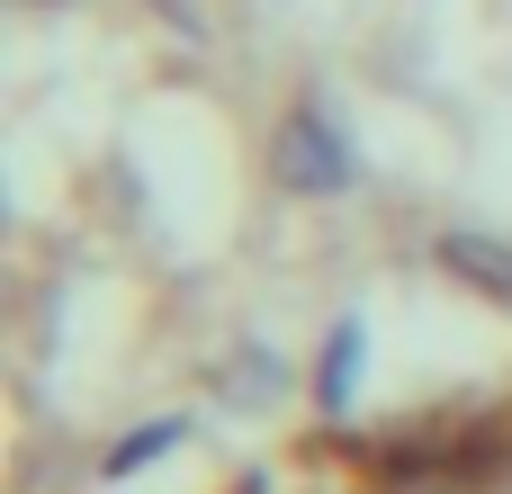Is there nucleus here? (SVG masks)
<instances>
[{
  "label": "nucleus",
  "instance_id": "nucleus-3",
  "mask_svg": "<svg viewBox=\"0 0 512 494\" xmlns=\"http://www.w3.org/2000/svg\"><path fill=\"white\" fill-rule=\"evenodd\" d=\"M198 494H441L423 450L396 432H342V423H306L279 432L243 459H225Z\"/></svg>",
  "mask_w": 512,
  "mask_h": 494
},
{
  "label": "nucleus",
  "instance_id": "nucleus-4",
  "mask_svg": "<svg viewBox=\"0 0 512 494\" xmlns=\"http://www.w3.org/2000/svg\"><path fill=\"white\" fill-rule=\"evenodd\" d=\"M414 450H423L441 494H512V396L450 423V432H432V441H414Z\"/></svg>",
  "mask_w": 512,
  "mask_h": 494
},
{
  "label": "nucleus",
  "instance_id": "nucleus-1",
  "mask_svg": "<svg viewBox=\"0 0 512 494\" xmlns=\"http://www.w3.org/2000/svg\"><path fill=\"white\" fill-rule=\"evenodd\" d=\"M297 171L234 18L180 0L9 9V360L18 441L171 396L189 324H225L252 198Z\"/></svg>",
  "mask_w": 512,
  "mask_h": 494
},
{
  "label": "nucleus",
  "instance_id": "nucleus-2",
  "mask_svg": "<svg viewBox=\"0 0 512 494\" xmlns=\"http://www.w3.org/2000/svg\"><path fill=\"white\" fill-rule=\"evenodd\" d=\"M234 27L315 189L512 288V0H252Z\"/></svg>",
  "mask_w": 512,
  "mask_h": 494
}]
</instances>
